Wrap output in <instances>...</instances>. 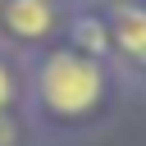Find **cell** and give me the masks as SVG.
I'll return each mask as SVG.
<instances>
[{
    "mask_svg": "<svg viewBox=\"0 0 146 146\" xmlns=\"http://www.w3.org/2000/svg\"><path fill=\"white\" fill-rule=\"evenodd\" d=\"M114 41H119L123 55H132V59L146 64V9H119V18H114Z\"/></svg>",
    "mask_w": 146,
    "mask_h": 146,
    "instance_id": "cell-3",
    "label": "cell"
},
{
    "mask_svg": "<svg viewBox=\"0 0 146 146\" xmlns=\"http://www.w3.org/2000/svg\"><path fill=\"white\" fill-rule=\"evenodd\" d=\"M73 36H78V46H87L91 55H100V50H105V41H110V36H105V27H100L96 18H91V23L82 18V23L73 27Z\"/></svg>",
    "mask_w": 146,
    "mask_h": 146,
    "instance_id": "cell-4",
    "label": "cell"
},
{
    "mask_svg": "<svg viewBox=\"0 0 146 146\" xmlns=\"http://www.w3.org/2000/svg\"><path fill=\"white\" fill-rule=\"evenodd\" d=\"M5 100H9V73H5V64H0V110H5Z\"/></svg>",
    "mask_w": 146,
    "mask_h": 146,
    "instance_id": "cell-5",
    "label": "cell"
},
{
    "mask_svg": "<svg viewBox=\"0 0 146 146\" xmlns=\"http://www.w3.org/2000/svg\"><path fill=\"white\" fill-rule=\"evenodd\" d=\"M50 5L46 0H5V27L14 36H41L50 27Z\"/></svg>",
    "mask_w": 146,
    "mask_h": 146,
    "instance_id": "cell-2",
    "label": "cell"
},
{
    "mask_svg": "<svg viewBox=\"0 0 146 146\" xmlns=\"http://www.w3.org/2000/svg\"><path fill=\"white\" fill-rule=\"evenodd\" d=\"M41 100L55 114H82L100 100V68L78 50H59L41 68Z\"/></svg>",
    "mask_w": 146,
    "mask_h": 146,
    "instance_id": "cell-1",
    "label": "cell"
},
{
    "mask_svg": "<svg viewBox=\"0 0 146 146\" xmlns=\"http://www.w3.org/2000/svg\"><path fill=\"white\" fill-rule=\"evenodd\" d=\"M0 5H5V0H0Z\"/></svg>",
    "mask_w": 146,
    "mask_h": 146,
    "instance_id": "cell-6",
    "label": "cell"
}]
</instances>
